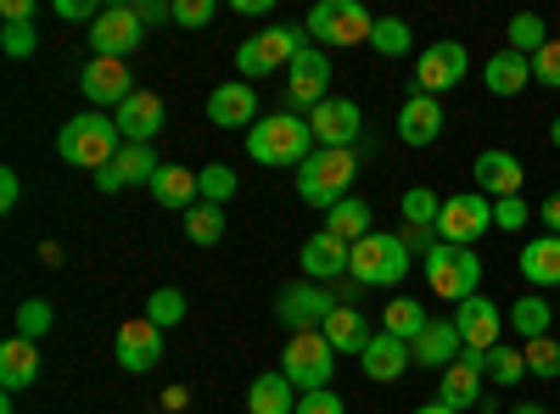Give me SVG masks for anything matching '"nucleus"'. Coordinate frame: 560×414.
<instances>
[{
  "instance_id": "nucleus-25",
  "label": "nucleus",
  "mask_w": 560,
  "mask_h": 414,
  "mask_svg": "<svg viewBox=\"0 0 560 414\" xmlns=\"http://www.w3.org/2000/svg\"><path fill=\"white\" fill-rule=\"evenodd\" d=\"M409 353H415L420 370H438V376H443L448 364L465 353V342H459V331H454V319H432V326L409 342Z\"/></svg>"
},
{
  "instance_id": "nucleus-44",
  "label": "nucleus",
  "mask_w": 560,
  "mask_h": 414,
  "mask_svg": "<svg viewBox=\"0 0 560 414\" xmlns=\"http://www.w3.org/2000/svg\"><path fill=\"white\" fill-rule=\"evenodd\" d=\"M0 51H7L12 62L34 57V51H39V28H34V23H7V28H0Z\"/></svg>"
},
{
  "instance_id": "nucleus-41",
  "label": "nucleus",
  "mask_w": 560,
  "mask_h": 414,
  "mask_svg": "<svg viewBox=\"0 0 560 414\" xmlns=\"http://www.w3.org/2000/svg\"><path fill=\"white\" fill-rule=\"evenodd\" d=\"M147 319H152L158 331H174L179 319H185V292H179V286H158V292L147 297Z\"/></svg>"
},
{
  "instance_id": "nucleus-35",
  "label": "nucleus",
  "mask_w": 560,
  "mask_h": 414,
  "mask_svg": "<svg viewBox=\"0 0 560 414\" xmlns=\"http://www.w3.org/2000/svg\"><path fill=\"white\" fill-rule=\"evenodd\" d=\"M504 319H510V331H516L522 342H538V336H549V319H555V308H549L544 297H522V303L510 308Z\"/></svg>"
},
{
  "instance_id": "nucleus-56",
  "label": "nucleus",
  "mask_w": 560,
  "mask_h": 414,
  "mask_svg": "<svg viewBox=\"0 0 560 414\" xmlns=\"http://www.w3.org/2000/svg\"><path fill=\"white\" fill-rule=\"evenodd\" d=\"M275 7V0H236V12H247V17H264Z\"/></svg>"
},
{
  "instance_id": "nucleus-57",
  "label": "nucleus",
  "mask_w": 560,
  "mask_h": 414,
  "mask_svg": "<svg viewBox=\"0 0 560 414\" xmlns=\"http://www.w3.org/2000/svg\"><path fill=\"white\" fill-rule=\"evenodd\" d=\"M163 403H168V414H174V409H185V387H168V392H163Z\"/></svg>"
},
{
  "instance_id": "nucleus-26",
  "label": "nucleus",
  "mask_w": 560,
  "mask_h": 414,
  "mask_svg": "<svg viewBox=\"0 0 560 414\" xmlns=\"http://www.w3.org/2000/svg\"><path fill=\"white\" fill-rule=\"evenodd\" d=\"M359 364H364V376H370V381H398L409 364H415V353H409V342L376 331V336H370V347L359 353Z\"/></svg>"
},
{
  "instance_id": "nucleus-45",
  "label": "nucleus",
  "mask_w": 560,
  "mask_h": 414,
  "mask_svg": "<svg viewBox=\"0 0 560 414\" xmlns=\"http://www.w3.org/2000/svg\"><path fill=\"white\" fill-rule=\"evenodd\" d=\"M45 331H51V303L28 297V303L18 308V336H23V342H39Z\"/></svg>"
},
{
  "instance_id": "nucleus-17",
  "label": "nucleus",
  "mask_w": 560,
  "mask_h": 414,
  "mask_svg": "<svg viewBox=\"0 0 560 414\" xmlns=\"http://www.w3.org/2000/svg\"><path fill=\"white\" fill-rule=\"evenodd\" d=\"M163 118H168V107H163V96H152V90H135V96L113 113L124 146H152L163 134Z\"/></svg>"
},
{
  "instance_id": "nucleus-55",
  "label": "nucleus",
  "mask_w": 560,
  "mask_h": 414,
  "mask_svg": "<svg viewBox=\"0 0 560 414\" xmlns=\"http://www.w3.org/2000/svg\"><path fill=\"white\" fill-rule=\"evenodd\" d=\"M0 12H7V23H34V0H7Z\"/></svg>"
},
{
  "instance_id": "nucleus-51",
  "label": "nucleus",
  "mask_w": 560,
  "mask_h": 414,
  "mask_svg": "<svg viewBox=\"0 0 560 414\" xmlns=\"http://www.w3.org/2000/svg\"><path fill=\"white\" fill-rule=\"evenodd\" d=\"M140 23H174V0H140Z\"/></svg>"
},
{
  "instance_id": "nucleus-58",
  "label": "nucleus",
  "mask_w": 560,
  "mask_h": 414,
  "mask_svg": "<svg viewBox=\"0 0 560 414\" xmlns=\"http://www.w3.org/2000/svg\"><path fill=\"white\" fill-rule=\"evenodd\" d=\"M415 414H454V409H448V403H420Z\"/></svg>"
},
{
  "instance_id": "nucleus-15",
  "label": "nucleus",
  "mask_w": 560,
  "mask_h": 414,
  "mask_svg": "<svg viewBox=\"0 0 560 414\" xmlns=\"http://www.w3.org/2000/svg\"><path fill=\"white\" fill-rule=\"evenodd\" d=\"M482 353H459L448 370H443V381H438V403H448L454 414H477L482 409Z\"/></svg>"
},
{
  "instance_id": "nucleus-36",
  "label": "nucleus",
  "mask_w": 560,
  "mask_h": 414,
  "mask_svg": "<svg viewBox=\"0 0 560 414\" xmlns=\"http://www.w3.org/2000/svg\"><path fill=\"white\" fill-rule=\"evenodd\" d=\"M482 376H488L493 387H516V381H527V353L499 342L493 353H482Z\"/></svg>"
},
{
  "instance_id": "nucleus-49",
  "label": "nucleus",
  "mask_w": 560,
  "mask_h": 414,
  "mask_svg": "<svg viewBox=\"0 0 560 414\" xmlns=\"http://www.w3.org/2000/svg\"><path fill=\"white\" fill-rule=\"evenodd\" d=\"M493 229H527V197L493 202Z\"/></svg>"
},
{
  "instance_id": "nucleus-2",
  "label": "nucleus",
  "mask_w": 560,
  "mask_h": 414,
  "mask_svg": "<svg viewBox=\"0 0 560 414\" xmlns=\"http://www.w3.org/2000/svg\"><path fill=\"white\" fill-rule=\"evenodd\" d=\"M124 152V134L107 113H79L57 129V157L68 168H90V174H102L113 157Z\"/></svg>"
},
{
  "instance_id": "nucleus-40",
  "label": "nucleus",
  "mask_w": 560,
  "mask_h": 414,
  "mask_svg": "<svg viewBox=\"0 0 560 414\" xmlns=\"http://www.w3.org/2000/svg\"><path fill=\"white\" fill-rule=\"evenodd\" d=\"M415 45L409 23L404 17H376V28H370V51H382V57H404Z\"/></svg>"
},
{
  "instance_id": "nucleus-61",
  "label": "nucleus",
  "mask_w": 560,
  "mask_h": 414,
  "mask_svg": "<svg viewBox=\"0 0 560 414\" xmlns=\"http://www.w3.org/2000/svg\"><path fill=\"white\" fill-rule=\"evenodd\" d=\"M477 414H493V409H477Z\"/></svg>"
},
{
  "instance_id": "nucleus-54",
  "label": "nucleus",
  "mask_w": 560,
  "mask_h": 414,
  "mask_svg": "<svg viewBox=\"0 0 560 414\" xmlns=\"http://www.w3.org/2000/svg\"><path fill=\"white\" fill-rule=\"evenodd\" d=\"M538 224H544V236H560V191H555V197H544Z\"/></svg>"
},
{
  "instance_id": "nucleus-33",
  "label": "nucleus",
  "mask_w": 560,
  "mask_h": 414,
  "mask_svg": "<svg viewBox=\"0 0 560 414\" xmlns=\"http://www.w3.org/2000/svg\"><path fill=\"white\" fill-rule=\"evenodd\" d=\"M319 229H331V236H337V241H348V247H353V241H364V236H370V202H364V197L337 202L331 213H325V224H319Z\"/></svg>"
},
{
  "instance_id": "nucleus-42",
  "label": "nucleus",
  "mask_w": 560,
  "mask_h": 414,
  "mask_svg": "<svg viewBox=\"0 0 560 414\" xmlns=\"http://www.w3.org/2000/svg\"><path fill=\"white\" fill-rule=\"evenodd\" d=\"M197 186H202V202H213V208H224L230 197H236V168H224V163H208L202 174H197Z\"/></svg>"
},
{
  "instance_id": "nucleus-16",
  "label": "nucleus",
  "mask_w": 560,
  "mask_h": 414,
  "mask_svg": "<svg viewBox=\"0 0 560 414\" xmlns=\"http://www.w3.org/2000/svg\"><path fill=\"white\" fill-rule=\"evenodd\" d=\"M113 353H118V364H124L129 376H147L152 364L163 358V331L152 326L147 314H140V319H124L118 336H113Z\"/></svg>"
},
{
  "instance_id": "nucleus-46",
  "label": "nucleus",
  "mask_w": 560,
  "mask_h": 414,
  "mask_svg": "<svg viewBox=\"0 0 560 414\" xmlns=\"http://www.w3.org/2000/svg\"><path fill=\"white\" fill-rule=\"evenodd\" d=\"M292 414H348V398H337L331 387H319V392H303Z\"/></svg>"
},
{
  "instance_id": "nucleus-47",
  "label": "nucleus",
  "mask_w": 560,
  "mask_h": 414,
  "mask_svg": "<svg viewBox=\"0 0 560 414\" xmlns=\"http://www.w3.org/2000/svg\"><path fill=\"white\" fill-rule=\"evenodd\" d=\"M533 79H538V84H549V90H560V39H549L544 51L533 57Z\"/></svg>"
},
{
  "instance_id": "nucleus-9",
  "label": "nucleus",
  "mask_w": 560,
  "mask_h": 414,
  "mask_svg": "<svg viewBox=\"0 0 560 414\" xmlns=\"http://www.w3.org/2000/svg\"><path fill=\"white\" fill-rule=\"evenodd\" d=\"M140 34H147V23H140V12L129 7V0H118V7H102V17L90 23V57H118L129 62L140 51Z\"/></svg>"
},
{
  "instance_id": "nucleus-50",
  "label": "nucleus",
  "mask_w": 560,
  "mask_h": 414,
  "mask_svg": "<svg viewBox=\"0 0 560 414\" xmlns=\"http://www.w3.org/2000/svg\"><path fill=\"white\" fill-rule=\"evenodd\" d=\"M18 197H23L18 168H0V213H12V208H18Z\"/></svg>"
},
{
  "instance_id": "nucleus-24",
  "label": "nucleus",
  "mask_w": 560,
  "mask_h": 414,
  "mask_svg": "<svg viewBox=\"0 0 560 414\" xmlns=\"http://www.w3.org/2000/svg\"><path fill=\"white\" fill-rule=\"evenodd\" d=\"M348 258H353V247H348V241H337L331 229H314V236L303 241V274H308L314 286L342 281V274H348Z\"/></svg>"
},
{
  "instance_id": "nucleus-37",
  "label": "nucleus",
  "mask_w": 560,
  "mask_h": 414,
  "mask_svg": "<svg viewBox=\"0 0 560 414\" xmlns=\"http://www.w3.org/2000/svg\"><path fill=\"white\" fill-rule=\"evenodd\" d=\"M544 45H549V28H544V17H538V12H516V17H510V51L538 57Z\"/></svg>"
},
{
  "instance_id": "nucleus-8",
  "label": "nucleus",
  "mask_w": 560,
  "mask_h": 414,
  "mask_svg": "<svg viewBox=\"0 0 560 414\" xmlns=\"http://www.w3.org/2000/svg\"><path fill=\"white\" fill-rule=\"evenodd\" d=\"M303 28H308L314 39H325V45H370V28H376V17H370L359 0H319Z\"/></svg>"
},
{
  "instance_id": "nucleus-53",
  "label": "nucleus",
  "mask_w": 560,
  "mask_h": 414,
  "mask_svg": "<svg viewBox=\"0 0 560 414\" xmlns=\"http://www.w3.org/2000/svg\"><path fill=\"white\" fill-rule=\"evenodd\" d=\"M398 236H404V247H409V252H432V247H438V229H409V224H404Z\"/></svg>"
},
{
  "instance_id": "nucleus-38",
  "label": "nucleus",
  "mask_w": 560,
  "mask_h": 414,
  "mask_svg": "<svg viewBox=\"0 0 560 414\" xmlns=\"http://www.w3.org/2000/svg\"><path fill=\"white\" fill-rule=\"evenodd\" d=\"M185 236H191L197 247H219L224 241V213L213 202H197L191 213H185Z\"/></svg>"
},
{
  "instance_id": "nucleus-18",
  "label": "nucleus",
  "mask_w": 560,
  "mask_h": 414,
  "mask_svg": "<svg viewBox=\"0 0 560 414\" xmlns=\"http://www.w3.org/2000/svg\"><path fill=\"white\" fill-rule=\"evenodd\" d=\"M454 331H459L465 353H493L499 347V331H504V308L488 303V297H465L459 314H454Z\"/></svg>"
},
{
  "instance_id": "nucleus-3",
  "label": "nucleus",
  "mask_w": 560,
  "mask_h": 414,
  "mask_svg": "<svg viewBox=\"0 0 560 414\" xmlns=\"http://www.w3.org/2000/svg\"><path fill=\"white\" fill-rule=\"evenodd\" d=\"M409 269H415V252L393 229H370L364 241H353V258H348V274L359 286H398Z\"/></svg>"
},
{
  "instance_id": "nucleus-30",
  "label": "nucleus",
  "mask_w": 560,
  "mask_h": 414,
  "mask_svg": "<svg viewBox=\"0 0 560 414\" xmlns=\"http://www.w3.org/2000/svg\"><path fill=\"white\" fill-rule=\"evenodd\" d=\"M370 336H376V331L364 326V314H359L353 303H337V314L325 319V342H331L337 353H348V358H359V353L370 347Z\"/></svg>"
},
{
  "instance_id": "nucleus-34",
  "label": "nucleus",
  "mask_w": 560,
  "mask_h": 414,
  "mask_svg": "<svg viewBox=\"0 0 560 414\" xmlns=\"http://www.w3.org/2000/svg\"><path fill=\"white\" fill-rule=\"evenodd\" d=\"M427 326H432V314L420 308L415 297H393V303L382 308V331H387V336H398V342H415Z\"/></svg>"
},
{
  "instance_id": "nucleus-19",
  "label": "nucleus",
  "mask_w": 560,
  "mask_h": 414,
  "mask_svg": "<svg viewBox=\"0 0 560 414\" xmlns=\"http://www.w3.org/2000/svg\"><path fill=\"white\" fill-rule=\"evenodd\" d=\"M325 90H331V62H325V51L303 45V51L292 57V68H287V102L314 113L325 102Z\"/></svg>"
},
{
  "instance_id": "nucleus-12",
  "label": "nucleus",
  "mask_w": 560,
  "mask_h": 414,
  "mask_svg": "<svg viewBox=\"0 0 560 414\" xmlns=\"http://www.w3.org/2000/svg\"><path fill=\"white\" fill-rule=\"evenodd\" d=\"M465 73H471V57H465L459 39H438L415 57V90H427V96H443V90H454Z\"/></svg>"
},
{
  "instance_id": "nucleus-14",
  "label": "nucleus",
  "mask_w": 560,
  "mask_h": 414,
  "mask_svg": "<svg viewBox=\"0 0 560 414\" xmlns=\"http://www.w3.org/2000/svg\"><path fill=\"white\" fill-rule=\"evenodd\" d=\"M79 90L96 107H124L129 96H135V79H129V62H118V57H90L84 62V73H79Z\"/></svg>"
},
{
  "instance_id": "nucleus-28",
  "label": "nucleus",
  "mask_w": 560,
  "mask_h": 414,
  "mask_svg": "<svg viewBox=\"0 0 560 414\" xmlns=\"http://www.w3.org/2000/svg\"><path fill=\"white\" fill-rule=\"evenodd\" d=\"M34 381H39V342L12 336L7 347H0V387L23 392V387H34Z\"/></svg>"
},
{
  "instance_id": "nucleus-39",
  "label": "nucleus",
  "mask_w": 560,
  "mask_h": 414,
  "mask_svg": "<svg viewBox=\"0 0 560 414\" xmlns=\"http://www.w3.org/2000/svg\"><path fill=\"white\" fill-rule=\"evenodd\" d=\"M438 213H443L438 191H427V186H409L404 191V224L409 229H438Z\"/></svg>"
},
{
  "instance_id": "nucleus-48",
  "label": "nucleus",
  "mask_w": 560,
  "mask_h": 414,
  "mask_svg": "<svg viewBox=\"0 0 560 414\" xmlns=\"http://www.w3.org/2000/svg\"><path fill=\"white\" fill-rule=\"evenodd\" d=\"M213 0H174V23L179 28H202V23H213Z\"/></svg>"
},
{
  "instance_id": "nucleus-52",
  "label": "nucleus",
  "mask_w": 560,
  "mask_h": 414,
  "mask_svg": "<svg viewBox=\"0 0 560 414\" xmlns=\"http://www.w3.org/2000/svg\"><path fill=\"white\" fill-rule=\"evenodd\" d=\"M57 17H68V23L90 17V23H96V17H102V7H90V0H57Z\"/></svg>"
},
{
  "instance_id": "nucleus-59",
  "label": "nucleus",
  "mask_w": 560,
  "mask_h": 414,
  "mask_svg": "<svg viewBox=\"0 0 560 414\" xmlns=\"http://www.w3.org/2000/svg\"><path fill=\"white\" fill-rule=\"evenodd\" d=\"M510 414H544V403H516V409H510Z\"/></svg>"
},
{
  "instance_id": "nucleus-5",
  "label": "nucleus",
  "mask_w": 560,
  "mask_h": 414,
  "mask_svg": "<svg viewBox=\"0 0 560 414\" xmlns=\"http://www.w3.org/2000/svg\"><path fill=\"white\" fill-rule=\"evenodd\" d=\"M420 269H427L432 297H443V303H465V297H477V286H482V258H477L471 247H448V241H438Z\"/></svg>"
},
{
  "instance_id": "nucleus-23",
  "label": "nucleus",
  "mask_w": 560,
  "mask_h": 414,
  "mask_svg": "<svg viewBox=\"0 0 560 414\" xmlns=\"http://www.w3.org/2000/svg\"><path fill=\"white\" fill-rule=\"evenodd\" d=\"M443 134V102L427 96V90H415V96L398 107V141L404 146H432Z\"/></svg>"
},
{
  "instance_id": "nucleus-29",
  "label": "nucleus",
  "mask_w": 560,
  "mask_h": 414,
  "mask_svg": "<svg viewBox=\"0 0 560 414\" xmlns=\"http://www.w3.org/2000/svg\"><path fill=\"white\" fill-rule=\"evenodd\" d=\"M527 79H533V57H522V51H499L482 62V84L493 96H522Z\"/></svg>"
},
{
  "instance_id": "nucleus-6",
  "label": "nucleus",
  "mask_w": 560,
  "mask_h": 414,
  "mask_svg": "<svg viewBox=\"0 0 560 414\" xmlns=\"http://www.w3.org/2000/svg\"><path fill=\"white\" fill-rule=\"evenodd\" d=\"M331 370H337V347L325 342V331H303V336L287 342V353H280V376H287L298 392L331 387Z\"/></svg>"
},
{
  "instance_id": "nucleus-32",
  "label": "nucleus",
  "mask_w": 560,
  "mask_h": 414,
  "mask_svg": "<svg viewBox=\"0 0 560 414\" xmlns=\"http://www.w3.org/2000/svg\"><path fill=\"white\" fill-rule=\"evenodd\" d=\"M522 274L527 286H560V236H533L522 247Z\"/></svg>"
},
{
  "instance_id": "nucleus-7",
  "label": "nucleus",
  "mask_w": 560,
  "mask_h": 414,
  "mask_svg": "<svg viewBox=\"0 0 560 414\" xmlns=\"http://www.w3.org/2000/svg\"><path fill=\"white\" fill-rule=\"evenodd\" d=\"M303 51V28H258L253 39L236 45V73L253 84V79H269L275 68H292V57Z\"/></svg>"
},
{
  "instance_id": "nucleus-13",
  "label": "nucleus",
  "mask_w": 560,
  "mask_h": 414,
  "mask_svg": "<svg viewBox=\"0 0 560 414\" xmlns=\"http://www.w3.org/2000/svg\"><path fill=\"white\" fill-rule=\"evenodd\" d=\"M308 129H314L319 146L353 152V141L364 134V113H359V102H348V96H325V102L308 113Z\"/></svg>"
},
{
  "instance_id": "nucleus-31",
  "label": "nucleus",
  "mask_w": 560,
  "mask_h": 414,
  "mask_svg": "<svg viewBox=\"0 0 560 414\" xmlns=\"http://www.w3.org/2000/svg\"><path fill=\"white\" fill-rule=\"evenodd\" d=\"M298 398H303V392L275 370V376H258V381L247 387V414H292Z\"/></svg>"
},
{
  "instance_id": "nucleus-21",
  "label": "nucleus",
  "mask_w": 560,
  "mask_h": 414,
  "mask_svg": "<svg viewBox=\"0 0 560 414\" xmlns=\"http://www.w3.org/2000/svg\"><path fill=\"white\" fill-rule=\"evenodd\" d=\"M208 118H213V129H253V123H258V90H253L247 79L213 84Z\"/></svg>"
},
{
  "instance_id": "nucleus-27",
  "label": "nucleus",
  "mask_w": 560,
  "mask_h": 414,
  "mask_svg": "<svg viewBox=\"0 0 560 414\" xmlns=\"http://www.w3.org/2000/svg\"><path fill=\"white\" fill-rule=\"evenodd\" d=\"M152 197L158 208H174V213H191L202 202V186H197V174L191 168H179V163H163L158 179H152Z\"/></svg>"
},
{
  "instance_id": "nucleus-10",
  "label": "nucleus",
  "mask_w": 560,
  "mask_h": 414,
  "mask_svg": "<svg viewBox=\"0 0 560 414\" xmlns=\"http://www.w3.org/2000/svg\"><path fill=\"white\" fill-rule=\"evenodd\" d=\"M482 229H493V202H488L482 191L443 197V213H438V241H448V247H471V241H482Z\"/></svg>"
},
{
  "instance_id": "nucleus-1",
  "label": "nucleus",
  "mask_w": 560,
  "mask_h": 414,
  "mask_svg": "<svg viewBox=\"0 0 560 414\" xmlns=\"http://www.w3.org/2000/svg\"><path fill=\"white\" fill-rule=\"evenodd\" d=\"M314 152H319V141L298 113H269L247 134V157L264 163V168H303Z\"/></svg>"
},
{
  "instance_id": "nucleus-4",
  "label": "nucleus",
  "mask_w": 560,
  "mask_h": 414,
  "mask_svg": "<svg viewBox=\"0 0 560 414\" xmlns=\"http://www.w3.org/2000/svg\"><path fill=\"white\" fill-rule=\"evenodd\" d=\"M353 174H359V157L353 152H331V146H319L303 168H298V197L308 202V208H325L331 213L337 202H348L353 191Z\"/></svg>"
},
{
  "instance_id": "nucleus-20",
  "label": "nucleus",
  "mask_w": 560,
  "mask_h": 414,
  "mask_svg": "<svg viewBox=\"0 0 560 414\" xmlns=\"http://www.w3.org/2000/svg\"><path fill=\"white\" fill-rule=\"evenodd\" d=\"M158 168H163V163H158L152 146H124V152L96 174V191H102V197H118V191H129V186H147V191H152Z\"/></svg>"
},
{
  "instance_id": "nucleus-43",
  "label": "nucleus",
  "mask_w": 560,
  "mask_h": 414,
  "mask_svg": "<svg viewBox=\"0 0 560 414\" xmlns=\"http://www.w3.org/2000/svg\"><path fill=\"white\" fill-rule=\"evenodd\" d=\"M522 353H527V376L560 381V342H555V336H538V342H527Z\"/></svg>"
},
{
  "instance_id": "nucleus-11",
  "label": "nucleus",
  "mask_w": 560,
  "mask_h": 414,
  "mask_svg": "<svg viewBox=\"0 0 560 414\" xmlns=\"http://www.w3.org/2000/svg\"><path fill=\"white\" fill-rule=\"evenodd\" d=\"M337 303L342 297H331V292L314 286V281H292L287 292H280L275 314H280V326H287L292 336H303V331H325V319L337 314Z\"/></svg>"
},
{
  "instance_id": "nucleus-22",
  "label": "nucleus",
  "mask_w": 560,
  "mask_h": 414,
  "mask_svg": "<svg viewBox=\"0 0 560 414\" xmlns=\"http://www.w3.org/2000/svg\"><path fill=\"white\" fill-rule=\"evenodd\" d=\"M522 179H527V168H522V157H516V152H499V146H488V152L477 157V191H482L488 202L522 197Z\"/></svg>"
},
{
  "instance_id": "nucleus-60",
  "label": "nucleus",
  "mask_w": 560,
  "mask_h": 414,
  "mask_svg": "<svg viewBox=\"0 0 560 414\" xmlns=\"http://www.w3.org/2000/svg\"><path fill=\"white\" fill-rule=\"evenodd\" d=\"M549 141H555V152H560V118L549 123Z\"/></svg>"
}]
</instances>
